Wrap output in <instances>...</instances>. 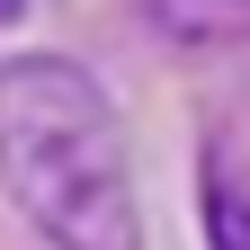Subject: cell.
I'll return each instance as SVG.
<instances>
[{"label":"cell","instance_id":"6da1fadb","mask_svg":"<svg viewBox=\"0 0 250 250\" xmlns=\"http://www.w3.org/2000/svg\"><path fill=\"white\" fill-rule=\"evenodd\" d=\"M0 188L45 250H143V197L116 99L72 54L0 62Z\"/></svg>","mask_w":250,"mask_h":250},{"label":"cell","instance_id":"7a4b0ae2","mask_svg":"<svg viewBox=\"0 0 250 250\" xmlns=\"http://www.w3.org/2000/svg\"><path fill=\"white\" fill-rule=\"evenodd\" d=\"M134 9L170 45H250V0H134Z\"/></svg>","mask_w":250,"mask_h":250},{"label":"cell","instance_id":"3957f363","mask_svg":"<svg viewBox=\"0 0 250 250\" xmlns=\"http://www.w3.org/2000/svg\"><path fill=\"white\" fill-rule=\"evenodd\" d=\"M206 250H250V188L224 170V152H206Z\"/></svg>","mask_w":250,"mask_h":250},{"label":"cell","instance_id":"277c9868","mask_svg":"<svg viewBox=\"0 0 250 250\" xmlns=\"http://www.w3.org/2000/svg\"><path fill=\"white\" fill-rule=\"evenodd\" d=\"M18 18H27V0H0V27H18Z\"/></svg>","mask_w":250,"mask_h":250}]
</instances>
